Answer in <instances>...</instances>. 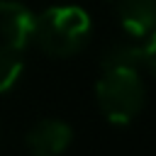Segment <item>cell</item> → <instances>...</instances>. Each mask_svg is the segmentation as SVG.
I'll return each mask as SVG.
<instances>
[{
	"label": "cell",
	"mask_w": 156,
	"mask_h": 156,
	"mask_svg": "<svg viewBox=\"0 0 156 156\" xmlns=\"http://www.w3.org/2000/svg\"><path fill=\"white\" fill-rule=\"evenodd\" d=\"M90 29L93 24L85 10L73 5H58L37 15L32 41H37L39 49L54 58H68L88 44Z\"/></svg>",
	"instance_id": "1"
},
{
	"label": "cell",
	"mask_w": 156,
	"mask_h": 156,
	"mask_svg": "<svg viewBox=\"0 0 156 156\" xmlns=\"http://www.w3.org/2000/svg\"><path fill=\"white\" fill-rule=\"evenodd\" d=\"M144 80L139 68L129 66H110L102 68V76L95 83V100L100 112L110 124H129L144 107Z\"/></svg>",
	"instance_id": "2"
},
{
	"label": "cell",
	"mask_w": 156,
	"mask_h": 156,
	"mask_svg": "<svg viewBox=\"0 0 156 156\" xmlns=\"http://www.w3.org/2000/svg\"><path fill=\"white\" fill-rule=\"evenodd\" d=\"M34 24L37 15L27 5L17 0H0V37L5 44L15 49L29 46L34 37Z\"/></svg>",
	"instance_id": "3"
},
{
	"label": "cell",
	"mask_w": 156,
	"mask_h": 156,
	"mask_svg": "<svg viewBox=\"0 0 156 156\" xmlns=\"http://www.w3.org/2000/svg\"><path fill=\"white\" fill-rule=\"evenodd\" d=\"M24 141L27 149L37 156H56L71 146L73 129L63 119H41L27 132Z\"/></svg>",
	"instance_id": "4"
},
{
	"label": "cell",
	"mask_w": 156,
	"mask_h": 156,
	"mask_svg": "<svg viewBox=\"0 0 156 156\" xmlns=\"http://www.w3.org/2000/svg\"><path fill=\"white\" fill-rule=\"evenodd\" d=\"M117 15L132 39H144L156 29V0H117Z\"/></svg>",
	"instance_id": "5"
},
{
	"label": "cell",
	"mask_w": 156,
	"mask_h": 156,
	"mask_svg": "<svg viewBox=\"0 0 156 156\" xmlns=\"http://www.w3.org/2000/svg\"><path fill=\"white\" fill-rule=\"evenodd\" d=\"M24 71V58H22V49H15L10 44L0 46V95L12 90L20 80Z\"/></svg>",
	"instance_id": "6"
},
{
	"label": "cell",
	"mask_w": 156,
	"mask_h": 156,
	"mask_svg": "<svg viewBox=\"0 0 156 156\" xmlns=\"http://www.w3.org/2000/svg\"><path fill=\"white\" fill-rule=\"evenodd\" d=\"M110 66H129V68H141L144 66V51L141 44L129 41V44H115L105 56H102V68Z\"/></svg>",
	"instance_id": "7"
},
{
	"label": "cell",
	"mask_w": 156,
	"mask_h": 156,
	"mask_svg": "<svg viewBox=\"0 0 156 156\" xmlns=\"http://www.w3.org/2000/svg\"><path fill=\"white\" fill-rule=\"evenodd\" d=\"M141 51H144V68L156 78V29H154L149 37H144Z\"/></svg>",
	"instance_id": "8"
}]
</instances>
